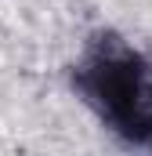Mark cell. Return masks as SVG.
Here are the masks:
<instances>
[{
    "instance_id": "6da1fadb",
    "label": "cell",
    "mask_w": 152,
    "mask_h": 156,
    "mask_svg": "<svg viewBox=\"0 0 152 156\" xmlns=\"http://www.w3.org/2000/svg\"><path fill=\"white\" fill-rule=\"evenodd\" d=\"M76 102L130 149H152V58L119 37L102 29L87 40L69 69Z\"/></svg>"
}]
</instances>
